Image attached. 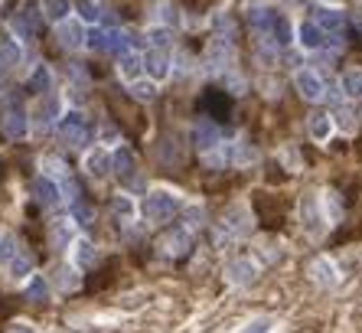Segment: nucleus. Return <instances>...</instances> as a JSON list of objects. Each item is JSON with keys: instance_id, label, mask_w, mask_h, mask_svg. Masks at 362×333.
I'll use <instances>...</instances> for the list:
<instances>
[{"instance_id": "nucleus-2", "label": "nucleus", "mask_w": 362, "mask_h": 333, "mask_svg": "<svg viewBox=\"0 0 362 333\" xmlns=\"http://www.w3.org/2000/svg\"><path fill=\"white\" fill-rule=\"evenodd\" d=\"M59 138L69 144V147H82L88 140V121L82 111H63L59 118Z\"/></svg>"}, {"instance_id": "nucleus-39", "label": "nucleus", "mask_w": 362, "mask_h": 333, "mask_svg": "<svg viewBox=\"0 0 362 333\" xmlns=\"http://www.w3.org/2000/svg\"><path fill=\"white\" fill-rule=\"evenodd\" d=\"M63 271V275H59V288H75V284H79V278H75V275H69V268H59Z\"/></svg>"}, {"instance_id": "nucleus-44", "label": "nucleus", "mask_w": 362, "mask_h": 333, "mask_svg": "<svg viewBox=\"0 0 362 333\" xmlns=\"http://www.w3.org/2000/svg\"><path fill=\"white\" fill-rule=\"evenodd\" d=\"M288 3H290V0H288Z\"/></svg>"}, {"instance_id": "nucleus-31", "label": "nucleus", "mask_w": 362, "mask_h": 333, "mask_svg": "<svg viewBox=\"0 0 362 333\" xmlns=\"http://www.w3.org/2000/svg\"><path fill=\"white\" fill-rule=\"evenodd\" d=\"M20 46L13 43V40H7V43H0V65L3 69H13V65L20 63Z\"/></svg>"}, {"instance_id": "nucleus-28", "label": "nucleus", "mask_w": 362, "mask_h": 333, "mask_svg": "<svg viewBox=\"0 0 362 333\" xmlns=\"http://www.w3.org/2000/svg\"><path fill=\"white\" fill-rule=\"evenodd\" d=\"M111 167H115L121 177H131V173H134V154H131L128 147H117L115 157H111Z\"/></svg>"}, {"instance_id": "nucleus-26", "label": "nucleus", "mask_w": 362, "mask_h": 333, "mask_svg": "<svg viewBox=\"0 0 362 333\" xmlns=\"http://www.w3.org/2000/svg\"><path fill=\"white\" fill-rule=\"evenodd\" d=\"M49 86H53V72H49V65L40 63L30 72V88H33V92H43V95H46V92H49Z\"/></svg>"}, {"instance_id": "nucleus-25", "label": "nucleus", "mask_w": 362, "mask_h": 333, "mask_svg": "<svg viewBox=\"0 0 362 333\" xmlns=\"http://www.w3.org/2000/svg\"><path fill=\"white\" fill-rule=\"evenodd\" d=\"M128 86H131V95L138 98V101H154L157 98V82L154 79H134Z\"/></svg>"}, {"instance_id": "nucleus-37", "label": "nucleus", "mask_w": 362, "mask_h": 333, "mask_svg": "<svg viewBox=\"0 0 362 333\" xmlns=\"http://www.w3.org/2000/svg\"><path fill=\"white\" fill-rule=\"evenodd\" d=\"M323 203H327V216H330L327 222H336V219H340V200L327 193V200H323Z\"/></svg>"}, {"instance_id": "nucleus-19", "label": "nucleus", "mask_w": 362, "mask_h": 333, "mask_svg": "<svg viewBox=\"0 0 362 333\" xmlns=\"http://www.w3.org/2000/svg\"><path fill=\"white\" fill-rule=\"evenodd\" d=\"M310 275H313V281H317L320 288H333V284L340 281L336 265H333L330 258H317V261H313V268H310Z\"/></svg>"}, {"instance_id": "nucleus-42", "label": "nucleus", "mask_w": 362, "mask_h": 333, "mask_svg": "<svg viewBox=\"0 0 362 333\" xmlns=\"http://www.w3.org/2000/svg\"><path fill=\"white\" fill-rule=\"evenodd\" d=\"M10 333H36V330H30V327H23V323H17Z\"/></svg>"}, {"instance_id": "nucleus-33", "label": "nucleus", "mask_w": 362, "mask_h": 333, "mask_svg": "<svg viewBox=\"0 0 362 333\" xmlns=\"http://www.w3.org/2000/svg\"><path fill=\"white\" fill-rule=\"evenodd\" d=\"M150 36V49H167V46H170V26H154V30L147 33Z\"/></svg>"}, {"instance_id": "nucleus-21", "label": "nucleus", "mask_w": 362, "mask_h": 333, "mask_svg": "<svg viewBox=\"0 0 362 333\" xmlns=\"http://www.w3.org/2000/svg\"><path fill=\"white\" fill-rule=\"evenodd\" d=\"M190 248V229H176L163 238V255H183Z\"/></svg>"}, {"instance_id": "nucleus-11", "label": "nucleus", "mask_w": 362, "mask_h": 333, "mask_svg": "<svg viewBox=\"0 0 362 333\" xmlns=\"http://www.w3.org/2000/svg\"><path fill=\"white\" fill-rule=\"evenodd\" d=\"M26 131H30V115L23 111L20 105H13L7 115H3V134L10 140H23L26 138Z\"/></svg>"}, {"instance_id": "nucleus-6", "label": "nucleus", "mask_w": 362, "mask_h": 333, "mask_svg": "<svg viewBox=\"0 0 362 333\" xmlns=\"http://www.w3.org/2000/svg\"><path fill=\"white\" fill-rule=\"evenodd\" d=\"M56 36H59V46L69 49V53H75V49L85 46V26H82V20H75V17H65V20L59 23Z\"/></svg>"}, {"instance_id": "nucleus-15", "label": "nucleus", "mask_w": 362, "mask_h": 333, "mask_svg": "<svg viewBox=\"0 0 362 333\" xmlns=\"http://www.w3.org/2000/svg\"><path fill=\"white\" fill-rule=\"evenodd\" d=\"M33 190H36V203L43 206V209H56V206L63 203V193H59V186L49 177H40Z\"/></svg>"}, {"instance_id": "nucleus-32", "label": "nucleus", "mask_w": 362, "mask_h": 333, "mask_svg": "<svg viewBox=\"0 0 362 333\" xmlns=\"http://www.w3.org/2000/svg\"><path fill=\"white\" fill-rule=\"evenodd\" d=\"M134 209H138V206H134V200H131V196H117L115 203H111V213L117 216V222H121V219H131V216H134Z\"/></svg>"}, {"instance_id": "nucleus-8", "label": "nucleus", "mask_w": 362, "mask_h": 333, "mask_svg": "<svg viewBox=\"0 0 362 333\" xmlns=\"http://www.w3.org/2000/svg\"><path fill=\"white\" fill-rule=\"evenodd\" d=\"M36 23H40V10H36V3H23L17 17L10 20V30L17 33V40H30L33 33H36Z\"/></svg>"}, {"instance_id": "nucleus-22", "label": "nucleus", "mask_w": 362, "mask_h": 333, "mask_svg": "<svg viewBox=\"0 0 362 333\" xmlns=\"http://www.w3.org/2000/svg\"><path fill=\"white\" fill-rule=\"evenodd\" d=\"M7 271H10L13 278H30V275H33V258H30V252L17 248V255L7 261Z\"/></svg>"}, {"instance_id": "nucleus-38", "label": "nucleus", "mask_w": 362, "mask_h": 333, "mask_svg": "<svg viewBox=\"0 0 362 333\" xmlns=\"http://www.w3.org/2000/svg\"><path fill=\"white\" fill-rule=\"evenodd\" d=\"M79 13H82L85 20H98V10H95L92 0H79Z\"/></svg>"}, {"instance_id": "nucleus-27", "label": "nucleus", "mask_w": 362, "mask_h": 333, "mask_svg": "<svg viewBox=\"0 0 362 333\" xmlns=\"http://www.w3.org/2000/svg\"><path fill=\"white\" fill-rule=\"evenodd\" d=\"M69 0H43V17L53 23H63L65 17H69Z\"/></svg>"}, {"instance_id": "nucleus-12", "label": "nucleus", "mask_w": 362, "mask_h": 333, "mask_svg": "<svg viewBox=\"0 0 362 333\" xmlns=\"http://www.w3.org/2000/svg\"><path fill=\"white\" fill-rule=\"evenodd\" d=\"M219 144H222V131L215 128L213 121H199L196 124V147L203 154H213Z\"/></svg>"}, {"instance_id": "nucleus-35", "label": "nucleus", "mask_w": 362, "mask_h": 333, "mask_svg": "<svg viewBox=\"0 0 362 333\" xmlns=\"http://www.w3.org/2000/svg\"><path fill=\"white\" fill-rule=\"evenodd\" d=\"M157 17H160V23H163V26H176V23H180V10H176L173 3H160Z\"/></svg>"}, {"instance_id": "nucleus-18", "label": "nucleus", "mask_w": 362, "mask_h": 333, "mask_svg": "<svg viewBox=\"0 0 362 333\" xmlns=\"http://www.w3.org/2000/svg\"><path fill=\"white\" fill-rule=\"evenodd\" d=\"M85 170H88V177H95V180H105L108 173H111V154L108 151H88L85 154Z\"/></svg>"}, {"instance_id": "nucleus-5", "label": "nucleus", "mask_w": 362, "mask_h": 333, "mask_svg": "<svg viewBox=\"0 0 362 333\" xmlns=\"http://www.w3.org/2000/svg\"><path fill=\"white\" fill-rule=\"evenodd\" d=\"M294 86H297V92L307 98V101H320V98L327 95V82H323V76L313 72V69H297Z\"/></svg>"}, {"instance_id": "nucleus-20", "label": "nucleus", "mask_w": 362, "mask_h": 333, "mask_svg": "<svg viewBox=\"0 0 362 333\" xmlns=\"http://www.w3.org/2000/svg\"><path fill=\"white\" fill-rule=\"evenodd\" d=\"M117 72H121V79L124 82H134V79H140V53H134V49H128V53L117 56Z\"/></svg>"}, {"instance_id": "nucleus-4", "label": "nucleus", "mask_w": 362, "mask_h": 333, "mask_svg": "<svg viewBox=\"0 0 362 333\" xmlns=\"http://www.w3.org/2000/svg\"><path fill=\"white\" fill-rule=\"evenodd\" d=\"M255 278H258V265L252 258H232L225 265V281L235 284V288H248V284H255Z\"/></svg>"}, {"instance_id": "nucleus-14", "label": "nucleus", "mask_w": 362, "mask_h": 333, "mask_svg": "<svg viewBox=\"0 0 362 333\" xmlns=\"http://www.w3.org/2000/svg\"><path fill=\"white\" fill-rule=\"evenodd\" d=\"M313 23H317L327 36H336V33L343 30V13L336 10V7H317V10H313Z\"/></svg>"}, {"instance_id": "nucleus-17", "label": "nucleus", "mask_w": 362, "mask_h": 333, "mask_svg": "<svg viewBox=\"0 0 362 333\" xmlns=\"http://www.w3.org/2000/svg\"><path fill=\"white\" fill-rule=\"evenodd\" d=\"M98 261V248L88 238H75L72 242V265L75 268H92Z\"/></svg>"}, {"instance_id": "nucleus-9", "label": "nucleus", "mask_w": 362, "mask_h": 333, "mask_svg": "<svg viewBox=\"0 0 362 333\" xmlns=\"http://www.w3.org/2000/svg\"><path fill=\"white\" fill-rule=\"evenodd\" d=\"M229 63H232V36H213V43L206 49V65L219 72Z\"/></svg>"}, {"instance_id": "nucleus-16", "label": "nucleus", "mask_w": 362, "mask_h": 333, "mask_svg": "<svg viewBox=\"0 0 362 333\" xmlns=\"http://www.w3.org/2000/svg\"><path fill=\"white\" fill-rule=\"evenodd\" d=\"M294 36H297V43L304 46V49H320V46H327V33L320 30V26H317V23H313V20L300 23Z\"/></svg>"}, {"instance_id": "nucleus-43", "label": "nucleus", "mask_w": 362, "mask_h": 333, "mask_svg": "<svg viewBox=\"0 0 362 333\" xmlns=\"http://www.w3.org/2000/svg\"><path fill=\"white\" fill-rule=\"evenodd\" d=\"M0 3H3V0H0Z\"/></svg>"}, {"instance_id": "nucleus-7", "label": "nucleus", "mask_w": 362, "mask_h": 333, "mask_svg": "<svg viewBox=\"0 0 362 333\" xmlns=\"http://www.w3.org/2000/svg\"><path fill=\"white\" fill-rule=\"evenodd\" d=\"M222 232L225 236H245V232H252V213H248L245 203H235L232 209L225 213Z\"/></svg>"}, {"instance_id": "nucleus-36", "label": "nucleus", "mask_w": 362, "mask_h": 333, "mask_svg": "<svg viewBox=\"0 0 362 333\" xmlns=\"http://www.w3.org/2000/svg\"><path fill=\"white\" fill-rule=\"evenodd\" d=\"M336 124H340L343 131H352V128H356V121H352V111H349V108H336Z\"/></svg>"}, {"instance_id": "nucleus-13", "label": "nucleus", "mask_w": 362, "mask_h": 333, "mask_svg": "<svg viewBox=\"0 0 362 333\" xmlns=\"http://www.w3.org/2000/svg\"><path fill=\"white\" fill-rule=\"evenodd\" d=\"M49 242L53 248H69L75 242V219H56L53 226H49Z\"/></svg>"}, {"instance_id": "nucleus-10", "label": "nucleus", "mask_w": 362, "mask_h": 333, "mask_svg": "<svg viewBox=\"0 0 362 333\" xmlns=\"http://www.w3.org/2000/svg\"><path fill=\"white\" fill-rule=\"evenodd\" d=\"M140 69H144L154 82H157V79H167L170 76V56H167V49H147V53L140 56Z\"/></svg>"}, {"instance_id": "nucleus-40", "label": "nucleus", "mask_w": 362, "mask_h": 333, "mask_svg": "<svg viewBox=\"0 0 362 333\" xmlns=\"http://www.w3.org/2000/svg\"><path fill=\"white\" fill-rule=\"evenodd\" d=\"M101 138H105V144H117V131L111 128V124H105V128H101Z\"/></svg>"}, {"instance_id": "nucleus-23", "label": "nucleus", "mask_w": 362, "mask_h": 333, "mask_svg": "<svg viewBox=\"0 0 362 333\" xmlns=\"http://www.w3.org/2000/svg\"><path fill=\"white\" fill-rule=\"evenodd\" d=\"M307 131L313 140H330L333 134V118L330 115H313V118L307 121Z\"/></svg>"}, {"instance_id": "nucleus-29", "label": "nucleus", "mask_w": 362, "mask_h": 333, "mask_svg": "<svg viewBox=\"0 0 362 333\" xmlns=\"http://www.w3.org/2000/svg\"><path fill=\"white\" fill-rule=\"evenodd\" d=\"M277 330V320L274 317H252L248 323H242L238 333H274Z\"/></svg>"}, {"instance_id": "nucleus-34", "label": "nucleus", "mask_w": 362, "mask_h": 333, "mask_svg": "<svg viewBox=\"0 0 362 333\" xmlns=\"http://www.w3.org/2000/svg\"><path fill=\"white\" fill-rule=\"evenodd\" d=\"M17 248H20V242H17L13 236H3V238H0V265H7V261L17 255Z\"/></svg>"}, {"instance_id": "nucleus-41", "label": "nucleus", "mask_w": 362, "mask_h": 333, "mask_svg": "<svg viewBox=\"0 0 362 333\" xmlns=\"http://www.w3.org/2000/svg\"><path fill=\"white\" fill-rule=\"evenodd\" d=\"M7 79H10V69H3V65H0V92L7 88Z\"/></svg>"}, {"instance_id": "nucleus-30", "label": "nucleus", "mask_w": 362, "mask_h": 333, "mask_svg": "<svg viewBox=\"0 0 362 333\" xmlns=\"http://www.w3.org/2000/svg\"><path fill=\"white\" fill-rule=\"evenodd\" d=\"M26 294H30L33 301H46L49 298V284H46L43 275H30L26 278Z\"/></svg>"}, {"instance_id": "nucleus-3", "label": "nucleus", "mask_w": 362, "mask_h": 333, "mask_svg": "<svg viewBox=\"0 0 362 333\" xmlns=\"http://www.w3.org/2000/svg\"><path fill=\"white\" fill-rule=\"evenodd\" d=\"M59 115H63V101H59V95L46 92V95L36 101V108H33V128L49 131L56 121H59Z\"/></svg>"}, {"instance_id": "nucleus-24", "label": "nucleus", "mask_w": 362, "mask_h": 333, "mask_svg": "<svg viewBox=\"0 0 362 333\" xmlns=\"http://www.w3.org/2000/svg\"><path fill=\"white\" fill-rule=\"evenodd\" d=\"M340 86H343V95L346 98H359L362 95V69H346Z\"/></svg>"}, {"instance_id": "nucleus-1", "label": "nucleus", "mask_w": 362, "mask_h": 333, "mask_svg": "<svg viewBox=\"0 0 362 333\" xmlns=\"http://www.w3.org/2000/svg\"><path fill=\"white\" fill-rule=\"evenodd\" d=\"M176 206H180V196L170 193V190H154V193H147L144 200H140V216L147 219V222H167L173 213H176Z\"/></svg>"}]
</instances>
